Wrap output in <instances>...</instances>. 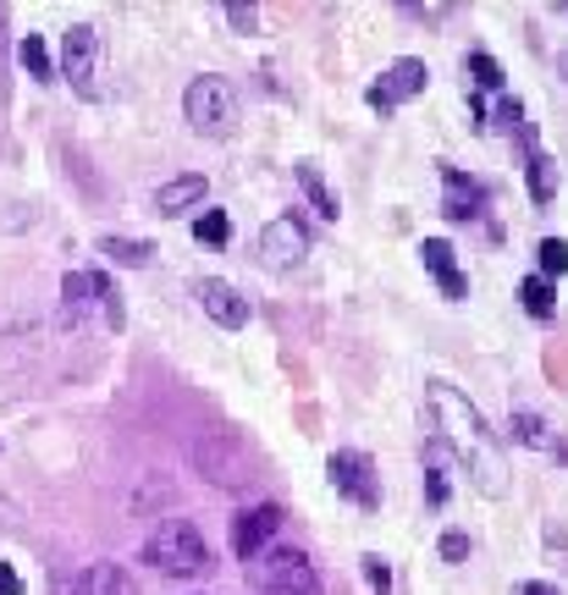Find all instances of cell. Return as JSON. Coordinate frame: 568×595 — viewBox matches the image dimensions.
I'll return each instance as SVG.
<instances>
[{"instance_id": "484cf974", "label": "cell", "mask_w": 568, "mask_h": 595, "mask_svg": "<svg viewBox=\"0 0 568 595\" xmlns=\"http://www.w3.org/2000/svg\"><path fill=\"white\" fill-rule=\"evenodd\" d=\"M94 293H100V309H106V325H111V331H122V325H128V309H122V293L111 288V276H106V271H94Z\"/></svg>"}, {"instance_id": "f546056e", "label": "cell", "mask_w": 568, "mask_h": 595, "mask_svg": "<svg viewBox=\"0 0 568 595\" xmlns=\"http://www.w3.org/2000/svg\"><path fill=\"white\" fill-rule=\"evenodd\" d=\"M441 563H469V535H464V530H447V535H441Z\"/></svg>"}, {"instance_id": "6da1fadb", "label": "cell", "mask_w": 568, "mask_h": 595, "mask_svg": "<svg viewBox=\"0 0 568 595\" xmlns=\"http://www.w3.org/2000/svg\"><path fill=\"white\" fill-rule=\"evenodd\" d=\"M426 414L436 442L458 457V468L469 474V485L491 502L508 496V463H502V446H497V431L486 425V414L452 386V381H426Z\"/></svg>"}, {"instance_id": "603a6c76", "label": "cell", "mask_w": 568, "mask_h": 595, "mask_svg": "<svg viewBox=\"0 0 568 595\" xmlns=\"http://www.w3.org/2000/svg\"><path fill=\"white\" fill-rule=\"evenodd\" d=\"M536 276H547V282H558V276H568V243L564 238H541V249H536Z\"/></svg>"}, {"instance_id": "44dd1931", "label": "cell", "mask_w": 568, "mask_h": 595, "mask_svg": "<svg viewBox=\"0 0 568 595\" xmlns=\"http://www.w3.org/2000/svg\"><path fill=\"white\" fill-rule=\"evenodd\" d=\"M519 303H525V314L552 320V314H558V288H552L547 276H525V282H519Z\"/></svg>"}, {"instance_id": "8d00e7d4", "label": "cell", "mask_w": 568, "mask_h": 595, "mask_svg": "<svg viewBox=\"0 0 568 595\" xmlns=\"http://www.w3.org/2000/svg\"><path fill=\"white\" fill-rule=\"evenodd\" d=\"M564 6H568V0H564Z\"/></svg>"}, {"instance_id": "cb8c5ba5", "label": "cell", "mask_w": 568, "mask_h": 595, "mask_svg": "<svg viewBox=\"0 0 568 595\" xmlns=\"http://www.w3.org/2000/svg\"><path fill=\"white\" fill-rule=\"evenodd\" d=\"M171 496H177V491H171V480H160V474H143L139 480V491H133V502H128V507H133V513H149V507H160V502H171Z\"/></svg>"}, {"instance_id": "d6986e66", "label": "cell", "mask_w": 568, "mask_h": 595, "mask_svg": "<svg viewBox=\"0 0 568 595\" xmlns=\"http://www.w3.org/2000/svg\"><path fill=\"white\" fill-rule=\"evenodd\" d=\"M100 254H106L111 265H122V271H143L155 249H149L143 238H117V232H106V238H100Z\"/></svg>"}, {"instance_id": "7402d4cb", "label": "cell", "mask_w": 568, "mask_h": 595, "mask_svg": "<svg viewBox=\"0 0 568 595\" xmlns=\"http://www.w3.org/2000/svg\"><path fill=\"white\" fill-rule=\"evenodd\" d=\"M525 171H530V199H536V204H552V199H558V160L536 149Z\"/></svg>"}, {"instance_id": "83f0119b", "label": "cell", "mask_w": 568, "mask_h": 595, "mask_svg": "<svg viewBox=\"0 0 568 595\" xmlns=\"http://www.w3.org/2000/svg\"><path fill=\"white\" fill-rule=\"evenodd\" d=\"M359 568H365L370 595H392V568H387V557H381V552H365V557H359Z\"/></svg>"}, {"instance_id": "e0dca14e", "label": "cell", "mask_w": 568, "mask_h": 595, "mask_svg": "<svg viewBox=\"0 0 568 595\" xmlns=\"http://www.w3.org/2000/svg\"><path fill=\"white\" fill-rule=\"evenodd\" d=\"M508 431H514V442H519V446H536V452H552V457H564V463H568V446L558 442L552 431H547V420H541V414H530V409H519Z\"/></svg>"}, {"instance_id": "2e32d148", "label": "cell", "mask_w": 568, "mask_h": 595, "mask_svg": "<svg viewBox=\"0 0 568 595\" xmlns=\"http://www.w3.org/2000/svg\"><path fill=\"white\" fill-rule=\"evenodd\" d=\"M94 303H100L94 271H67V276H61V320H67V325H83Z\"/></svg>"}, {"instance_id": "d590c367", "label": "cell", "mask_w": 568, "mask_h": 595, "mask_svg": "<svg viewBox=\"0 0 568 595\" xmlns=\"http://www.w3.org/2000/svg\"><path fill=\"white\" fill-rule=\"evenodd\" d=\"M564 78H568V44H564Z\"/></svg>"}, {"instance_id": "5bb4252c", "label": "cell", "mask_w": 568, "mask_h": 595, "mask_svg": "<svg viewBox=\"0 0 568 595\" xmlns=\"http://www.w3.org/2000/svg\"><path fill=\"white\" fill-rule=\"evenodd\" d=\"M205 193H210L205 171H182V177L160 182V193H155V210H160V215H188V210H199V204H205Z\"/></svg>"}, {"instance_id": "d4e9b609", "label": "cell", "mask_w": 568, "mask_h": 595, "mask_svg": "<svg viewBox=\"0 0 568 595\" xmlns=\"http://www.w3.org/2000/svg\"><path fill=\"white\" fill-rule=\"evenodd\" d=\"M193 238H199V243H210V249H227V238H232L227 210H205V215L193 221Z\"/></svg>"}, {"instance_id": "9c48e42d", "label": "cell", "mask_w": 568, "mask_h": 595, "mask_svg": "<svg viewBox=\"0 0 568 595\" xmlns=\"http://www.w3.org/2000/svg\"><path fill=\"white\" fill-rule=\"evenodd\" d=\"M78 94H94V72H100V33L89 22H72L61 33V67H56Z\"/></svg>"}, {"instance_id": "ac0fdd59", "label": "cell", "mask_w": 568, "mask_h": 595, "mask_svg": "<svg viewBox=\"0 0 568 595\" xmlns=\"http://www.w3.org/2000/svg\"><path fill=\"white\" fill-rule=\"evenodd\" d=\"M292 177H298L303 199H309L326 221H337V215H342V204H337V193L326 188V177H320V165H315V160H298V165H292Z\"/></svg>"}, {"instance_id": "4dcf8cb0", "label": "cell", "mask_w": 568, "mask_h": 595, "mask_svg": "<svg viewBox=\"0 0 568 595\" xmlns=\"http://www.w3.org/2000/svg\"><path fill=\"white\" fill-rule=\"evenodd\" d=\"M426 496H430V507H441V502H447V474H441V468H430L426 474Z\"/></svg>"}, {"instance_id": "836d02e7", "label": "cell", "mask_w": 568, "mask_h": 595, "mask_svg": "<svg viewBox=\"0 0 568 595\" xmlns=\"http://www.w3.org/2000/svg\"><path fill=\"white\" fill-rule=\"evenodd\" d=\"M547 546H568V530H564V524H547Z\"/></svg>"}, {"instance_id": "d6a6232c", "label": "cell", "mask_w": 568, "mask_h": 595, "mask_svg": "<svg viewBox=\"0 0 568 595\" xmlns=\"http://www.w3.org/2000/svg\"><path fill=\"white\" fill-rule=\"evenodd\" d=\"M519 595H564L558 585H547V579H530V585H519Z\"/></svg>"}, {"instance_id": "7c38bea8", "label": "cell", "mask_w": 568, "mask_h": 595, "mask_svg": "<svg viewBox=\"0 0 568 595\" xmlns=\"http://www.w3.org/2000/svg\"><path fill=\"white\" fill-rule=\"evenodd\" d=\"M420 260H426V271L436 276V288H441L447 303H464V298H469V276L452 265V243H447V238H426V243H420Z\"/></svg>"}, {"instance_id": "7a4b0ae2", "label": "cell", "mask_w": 568, "mask_h": 595, "mask_svg": "<svg viewBox=\"0 0 568 595\" xmlns=\"http://www.w3.org/2000/svg\"><path fill=\"white\" fill-rule=\"evenodd\" d=\"M143 563L160 568V574H171V579H199V574L216 568L210 541L199 535L193 518H160L149 530V541H143Z\"/></svg>"}, {"instance_id": "ffe728a7", "label": "cell", "mask_w": 568, "mask_h": 595, "mask_svg": "<svg viewBox=\"0 0 568 595\" xmlns=\"http://www.w3.org/2000/svg\"><path fill=\"white\" fill-rule=\"evenodd\" d=\"M17 61L28 67L33 83H56V61H50V44H44L39 33H22V39H17Z\"/></svg>"}, {"instance_id": "f1b7e54d", "label": "cell", "mask_w": 568, "mask_h": 595, "mask_svg": "<svg viewBox=\"0 0 568 595\" xmlns=\"http://www.w3.org/2000/svg\"><path fill=\"white\" fill-rule=\"evenodd\" d=\"M221 11H227L232 33H255L260 28V0H221Z\"/></svg>"}, {"instance_id": "1f68e13d", "label": "cell", "mask_w": 568, "mask_h": 595, "mask_svg": "<svg viewBox=\"0 0 568 595\" xmlns=\"http://www.w3.org/2000/svg\"><path fill=\"white\" fill-rule=\"evenodd\" d=\"M0 595H22V579H17L11 563H0Z\"/></svg>"}, {"instance_id": "4316f807", "label": "cell", "mask_w": 568, "mask_h": 595, "mask_svg": "<svg viewBox=\"0 0 568 595\" xmlns=\"http://www.w3.org/2000/svg\"><path fill=\"white\" fill-rule=\"evenodd\" d=\"M469 78H475L480 89H502V83H508L502 61H497V56H486V50H469Z\"/></svg>"}, {"instance_id": "30bf717a", "label": "cell", "mask_w": 568, "mask_h": 595, "mask_svg": "<svg viewBox=\"0 0 568 595\" xmlns=\"http://www.w3.org/2000/svg\"><path fill=\"white\" fill-rule=\"evenodd\" d=\"M282 502H255V507H243L238 518H232V557L238 563H255L271 541H277V530H282Z\"/></svg>"}, {"instance_id": "8992f818", "label": "cell", "mask_w": 568, "mask_h": 595, "mask_svg": "<svg viewBox=\"0 0 568 595\" xmlns=\"http://www.w3.org/2000/svg\"><path fill=\"white\" fill-rule=\"evenodd\" d=\"M326 474H331L337 496H348L353 507H365V513L381 507V474H376V457H370V452H359V446H337V452L326 457Z\"/></svg>"}, {"instance_id": "e575fe53", "label": "cell", "mask_w": 568, "mask_h": 595, "mask_svg": "<svg viewBox=\"0 0 568 595\" xmlns=\"http://www.w3.org/2000/svg\"><path fill=\"white\" fill-rule=\"evenodd\" d=\"M398 11L403 17H426V0H398Z\"/></svg>"}, {"instance_id": "5b68a950", "label": "cell", "mask_w": 568, "mask_h": 595, "mask_svg": "<svg viewBox=\"0 0 568 595\" xmlns=\"http://www.w3.org/2000/svg\"><path fill=\"white\" fill-rule=\"evenodd\" d=\"M249 585L260 595H320V574L298 546H266L249 563Z\"/></svg>"}, {"instance_id": "277c9868", "label": "cell", "mask_w": 568, "mask_h": 595, "mask_svg": "<svg viewBox=\"0 0 568 595\" xmlns=\"http://www.w3.org/2000/svg\"><path fill=\"white\" fill-rule=\"evenodd\" d=\"M182 122H188L199 139H227L232 122H238V89H232L227 78H216V72L193 78V83L182 89Z\"/></svg>"}, {"instance_id": "4fadbf2b", "label": "cell", "mask_w": 568, "mask_h": 595, "mask_svg": "<svg viewBox=\"0 0 568 595\" xmlns=\"http://www.w3.org/2000/svg\"><path fill=\"white\" fill-rule=\"evenodd\" d=\"M441 182H447V199H441V215H447V221H475V215H486V188H480V182H469L458 165H441Z\"/></svg>"}, {"instance_id": "3957f363", "label": "cell", "mask_w": 568, "mask_h": 595, "mask_svg": "<svg viewBox=\"0 0 568 595\" xmlns=\"http://www.w3.org/2000/svg\"><path fill=\"white\" fill-rule=\"evenodd\" d=\"M193 468L216 485V491H243L255 480V457H249V442L238 431H205L188 446Z\"/></svg>"}, {"instance_id": "ba28073f", "label": "cell", "mask_w": 568, "mask_h": 595, "mask_svg": "<svg viewBox=\"0 0 568 595\" xmlns=\"http://www.w3.org/2000/svg\"><path fill=\"white\" fill-rule=\"evenodd\" d=\"M303 260H309V226H303L298 215H277V221L260 232V265L287 276V271H298Z\"/></svg>"}, {"instance_id": "8fae6325", "label": "cell", "mask_w": 568, "mask_h": 595, "mask_svg": "<svg viewBox=\"0 0 568 595\" xmlns=\"http://www.w3.org/2000/svg\"><path fill=\"white\" fill-rule=\"evenodd\" d=\"M193 298H199V309H205L221 331H243V325H249V298L238 293L232 282H221V276H199V282H193Z\"/></svg>"}, {"instance_id": "9a60e30c", "label": "cell", "mask_w": 568, "mask_h": 595, "mask_svg": "<svg viewBox=\"0 0 568 595\" xmlns=\"http://www.w3.org/2000/svg\"><path fill=\"white\" fill-rule=\"evenodd\" d=\"M72 595H139V579L122 563H89L72 579Z\"/></svg>"}, {"instance_id": "52a82bcc", "label": "cell", "mask_w": 568, "mask_h": 595, "mask_svg": "<svg viewBox=\"0 0 568 595\" xmlns=\"http://www.w3.org/2000/svg\"><path fill=\"white\" fill-rule=\"evenodd\" d=\"M430 89V67L420 56H398L387 72H381V83H370L365 89V105L376 111V117H392L398 105H409V100H420Z\"/></svg>"}]
</instances>
